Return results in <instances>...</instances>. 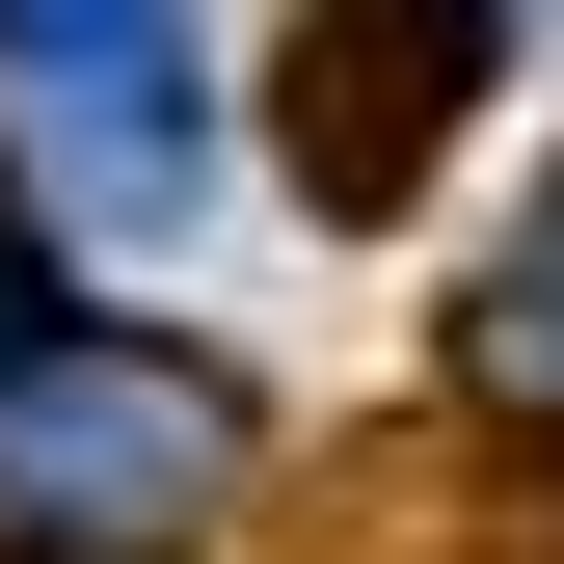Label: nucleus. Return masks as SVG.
<instances>
[{"label": "nucleus", "mask_w": 564, "mask_h": 564, "mask_svg": "<svg viewBox=\"0 0 564 564\" xmlns=\"http://www.w3.org/2000/svg\"><path fill=\"white\" fill-rule=\"evenodd\" d=\"M242 108H216V28L188 0H0V188H28L82 269H162L216 216Z\"/></svg>", "instance_id": "obj_1"}, {"label": "nucleus", "mask_w": 564, "mask_h": 564, "mask_svg": "<svg viewBox=\"0 0 564 564\" xmlns=\"http://www.w3.org/2000/svg\"><path fill=\"white\" fill-rule=\"evenodd\" d=\"M242 484V377L216 349H162V323H54L28 377H0V538H82V564H134V538H188Z\"/></svg>", "instance_id": "obj_2"}, {"label": "nucleus", "mask_w": 564, "mask_h": 564, "mask_svg": "<svg viewBox=\"0 0 564 564\" xmlns=\"http://www.w3.org/2000/svg\"><path fill=\"white\" fill-rule=\"evenodd\" d=\"M484 82H511V0H323L296 28V188L323 216H403L484 134Z\"/></svg>", "instance_id": "obj_3"}, {"label": "nucleus", "mask_w": 564, "mask_h": 564, "mask_svg": "<svg viewBox=\"0 0 564 564\" xmlns=\"http://www.w3.org/2000/svg\"><path fill=\"white\" fill-rule=\"evenodd\" d=\"M457 377L564 403V188H511V242H484V296H457Z\"/></svg>", "instance_id": "obj_4"}, {"label": "nucleus", "mask_w": 564, "mask_h": 564, "mask_svg": "<svg viewBox=\"0 0 564 564\" xmlns=\"http://www.w3.org/2000/svg\"><path fill=\"white\" fill-rule=\"evenodd\" d=\"M54 323H82V242H54V216H28V188H0V377H28V349H54Z\"/></svg>", "instance_id": "obj_5"}]
</instances>
